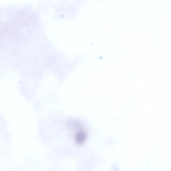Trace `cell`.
Instances as JSON below:
<instances>
[{"label":"cell","mask_w":171,"mask_h":171,"mask_svg":"<svg viewBox=\"0 0 171 171\" xmlns=\"http://www.w3.org/2000/svg\"><path fill=\"white\" fill-rule=\"evenodd\" d=\"M87 138L86 132L84 130L79 131L76 134L75 142L78 144H82L85 142Z\"/></svg>","instance_id":"6da1fadb"}]
</instances>
